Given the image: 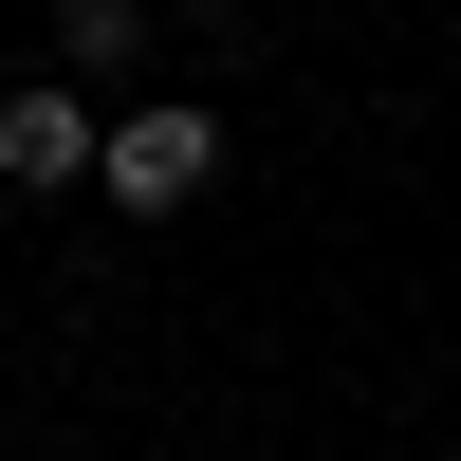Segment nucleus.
Here are the masks:
<instances>
[{
  "label": "nucleus",
  "instance_id": "7ed1b4c3",
  "mask_svg": "<svg viewBox=\"0 0 461 461\" xmlns=\"http://www.w3.org/2000/svg\"><path fill=\"white\" fill-rule=\"evenodd\" d=\"M130 37H148L130 0H56V56H93V74H111V56H130Z\"/></svg>",
  "mask_w": 461,
  "mask_h": 461
},
{
  "label": "nucleus",
  "instance_id": "f03ea898",
  "mask_svg": "<svg viewBox=\"0 0 461 461\" xmlns=\"http://www.w3.org/2000/svg\"><path fill=\"white\" fill-rule=\"evenodd\" d=\"M0 185H93V111L37 74V93H0Z\"/></svg>",
  "mask_w": 461,
  "mask_h": 461
},
{
  "label": "nucleus",
  "instance_id": "f257e3e1",
  "mask_svg": "<svg viewBox=\"0 0 461 461\" xmlns=\"http://www.w3.org/2000/svg\"><path fill=\"white\" fill-rule=\"evenodd\" d=\"M93 185L167 221V203H203V185H221V130H203V111H130V130H93Z\"/></svg>",
  "mask_w": 461,
  "mask_h": 461
}]
</instances>
